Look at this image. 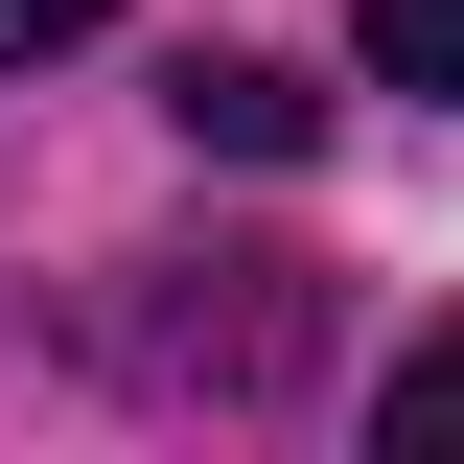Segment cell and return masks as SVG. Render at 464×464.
I'll return each mask as SVG.
<instances>
[{
    "label": "cell",
    "instance_id": "6da1fadb",
    "mask_svg": "<svg viewBox=\"0 0 464 464\" xmlns=\"http://www.w3.org/2000/svg\"><path fill=\"white\" fill-rule=\"evenodd\" d=\"M163 116L209 140V163H302V140H325V93H279L256 47H186V70H163Z\"/></svg>",
    "mask_w": 464,
    "mask_h": 464
},
{
    "label": "cell",
    "instance_id": "7a4b0ae2",
    "mask_svg": "<svg viewBox=\"0 0 464 464\" xmlns=\"http://www.w3.org/2000/svg\"><path fill=\"white\" fill-rule=\"evenodd\" d=\"M372 24V93H464V0H348Z\"/></svg>",
    "mask_w": 464,
    "mask_h": 464
},
{
    "label": "cell",
    "instance_id": "3957f363",
    "mask_svg": "<svg viewBox=\"0 0 464 464\" xmlns=\"http://www.w3.org/2000/svg\"><path fill=\"white\" fill-rule=\"evenodd\" d=\"M395 464H464V325L395 348Z\"/></svg>",
    "mask_w": 464,
    "mask_h": 464
},
{
    "label": "cell",
    "instance_id": "277c9868",
    "mask_svg": "<svg viewBox=\"0 0 464 464\" xmlns=\"http://www.w3.org/2000/svg\"><path fill=\"white\" fill-rule=\"evenodd\" d=\"M116 0H0V70H47V47H93Z\"/></svg>",
    "mask_w": 464,
    "mask_h": 464
}]
</instances>
